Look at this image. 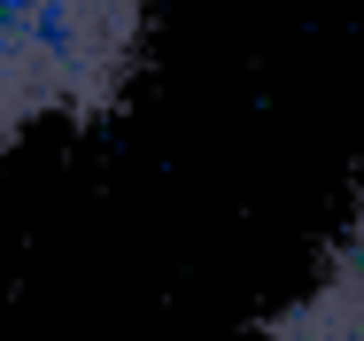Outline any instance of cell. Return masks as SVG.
Segmentation results:
<instances>
[{
	"instance_id": "2",
	"label": "cell",
	"mask_w": 364,
	"mask_h": 341,
	"mask_svg": "<svg viewBox=\"0 0 364 341\" xmlns=\"http://www.w3.org/2000/svg\"><path fill=\"white\" fill-rule=\"evenodd\" d=\"M264 341H364V209L341 225V241H333L326 272L310 279V295H294L264 326Z\"/></svg>"
},
{
	"instance_id": "1",
	"label": "cell",
	"mask_w": 364,
	"mask_h": 341,
	"mask_svg": "<svg viewBox=\"0 0 364 341\" xmlns=\"http://www.w3.org/2000/svg\"><path fill=\"white\" fill-rule=\"evenodd\" d=\"M147 0H0V147L31 125H101L124 109Z\"/></svg>"
}]
</instances>
